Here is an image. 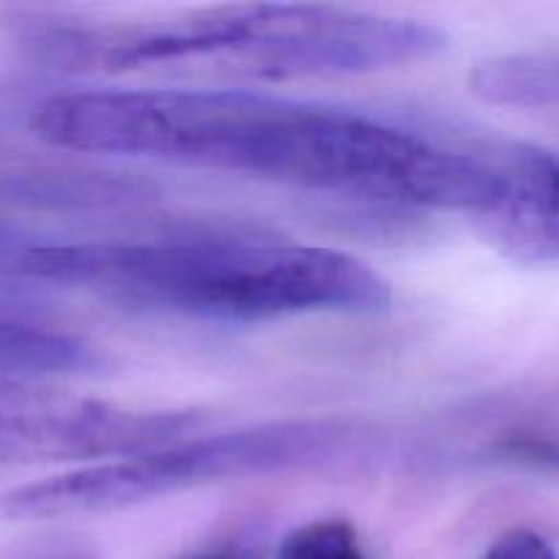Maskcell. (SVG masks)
<instances>
[{
	"label": "cell",
	"instance_id": "obj_1",
	"mask_svg": "<svg viewBox=\"0 0 559 559\" xmlns=\"http://www.w3.org/2000/svg\"><path fill=\"white\" fill-rule=\"evenodd\" d=\"M31 129L63 151L224 169L393 207H424L442 173L435 136L240 87L58 93L33 107Z\"/></svg>",
	"mask_w": 559,
	"mask_h": 559
},
{
	"label": "cell",
	"instance_id": "obj_2",
	"mask_svg": "<svg viewBox=\"0 0 559 559\" xmlns=\"http://www.w3.org/2000/svg\"><path fill=\"white\" fill-rule=\"evenodd\" d=\"M3 273L216 322L385 314L393 304L385 276L358 257L260 233L142 240L36 238L5 262Z\"/></svg>",
	"mask_w": 559,
	"mask_h": 559
},
{
	"label": "cell",
	"instance_id": "obj_3",
	"mask_svg": "<svg viewBox=\"0 0 559 559\" xmlns=\"http://www.w3.org/2000/svg\"><path fill=\"white\" fill-rule=\"evenodd\" d=\"M36 47L112 71L298 80L369 74L440 58L448 33L431 22L338 5H224L120 31H36Z\"/></svg>",
	"mask_w": 559,
	"mask_h": 559
},
{
	"label": "cell",
	"instance_id": "obj_4",
	"mask_svg": "<svg viewBox=\"0 0 559 559\" xmlns=\"http://www.w3.org/2000/svg\"><path fill=\"white\" fill-rule=\"evenodd\" d=\"M399 462L402 435L369 420H267L216 435H191L156 451L25 484L0 497V513L16 522H49L118 511L222 480L298 469L399 467Z\"/></svg>",
	"mask_w": 559,
	"mask_h": 559
},
{
	"label": "cell",
	"instance_id": "obj_5",
	"mask_svg": "<svg viewBox=\"0 0 559 559\" xmlns=\"http://www.w3.org/2000/svg\"><path fill=\"white\" fill-rule=\"evenodd\" d=\"M502 197L484 218L486 235L506 254L559 265V156L527 142L497 147Z\"/></svg>",
	"mask_w": 559,
	"mask_h": 559
},
{
	"label": "cell",
	"instance_id": "obj_6",
	"mask_svg": "<svg viewBox=\"0 0 559 559\" xmlns=\"http://www.w3.org/2000/svg\"><path fill=\"white\" fill-rule=\"evenodd\" d=\"M104 369L107 355L96 344L58 328L0 317V380L91 377L102 374Z\"/></svg>",
	"mask_w": 559,
	"mask_h": 559
},
{
	"label": "cell",
	"instance_id": "obj_7",
	"mask_svg": "<svg viewBox=\"0 0 559 559\" xmlns=\"http://www.w3.org/2000/svg\"><path fill=\"white\" fill-rule=\"evenodd\" d=\"M469 91L497 107L559 109V49L480 60L469 71Z\"/></svg>",
	"mask_w": 559,
	"mask_h": 559
},
{
	"label": "cell",
	"instance_id": "obj_8",
	"mask_svg": "<svg viewBox=\"0 0 559 559\" xmlns=\"http://www.w3.org/2000/svg\"><path fill=\"white\" fill-rule=\"evenodd\" d=\"M276 559H369L353 524L320 519L295 527L278 546Z\"/></svg>",
	"mask_w": 559,
	"mask_h": 559
},
{
	"label": "cell",
	"instance_id": "obj_9",
	"mask_svg": "<svg viewBox=\"0 0 559 559\" xmlns=\"http://www.w3.org/2000/svg\"><path fill=\"white\" fill-rule=\"evenodd\" d=\"M480 559H559V551L538 530L516 527L502 533Z\"/></svg>",
	"mask_w": 559,
	"mask_h": 559
},
{
	"label": "cell",
	"instance_id": "obj_10",
	"mask_svg": "<svg viewBox=\"0 0 559 559\" xmlns=\"http://www.w3.org/2000/svg\"><path fill=\"white\" fill-rule=\"evenodd\" d=\"M36 459L31 424H0V462Z\"/></svg>",
	"mask_w": 559,
	"mask_h": 559
},
{
	"label": "cell",
	"instance_id": "obj_11",
	"mask_svg": "<svg viewBox=\"0 0 559 559\" xmlns=\"http://www.w3.org/2000/svg\"><path fill=\"white\" fill-rule=\"evenodd\" d=\"M186 559H240L238 555H224V551H207V555H194V557H186Z\"/></svg>",
	"mask_w": 559,
	"mask_h": 559
}]
</instances>
